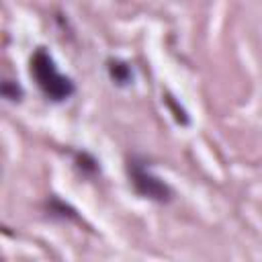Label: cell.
<instances>
[{
    "instance_id": "cell-1",
    "label": "cell",
    "mask_w": 262,
    "mask_h": 262,
    "mask_svg": "<svg viewBox=\"0 0 262 262\" xmlns=\"http://www.w3.org/2000/svg\"><path fill=\"white\" fill-rule=\"evenodd\" d=\"M29 66H31L29 70H31L33 80L37 82L39 90H41L49 100L61 102V100H68V98L74 94V90H76L74 82L57 70L53 57H51L43 47H37V49L33 51Z\"/></svg>"
},
{
    "instance_id": "cell-3",
    "label": "cell",
    "mask_w": 262,
    "mask_h": 262,
    "mask_svg": "<svg viewBox=\"0 0 262 262\" xmlns=\"http://www.w3.org/2000/svg\"><path fill=\"white\" fill-rule=\"evenodd\" d=\"M108 74H111V78H113L119 86H127V84L133 80L131 68H129L125 61H119V59H111V61H108Z\"/></svg>"
},
{
    "instance_id": "cell-4",
    "label": "cell",
    "mask_w": 262,
    "mask_h": 262,
    "mask_svg": "<svg viewBox=\"0 0 262 262\" xmlns=\"http://www.w3.org/2000/svg\"><path fill=\"white\" fill-rule=\"evenodd\" d=\"M2 96L6 98V100H20V96H23V88L16 84V82H12V80H4L2 82Z\"/></svg>"
},
{
    "instance_id": "cell-2",
    "label": "cell",
    "mask_w": 262,
    "mask_h": 262,
    "mask_svg": "<svg viewBox=\"0 0 262 262\" xmlns=\"http://www.w3.org/2000/svg\"><path fill=\"white\" fill-rule=\"evenodd\" d=\"M127 174H129L131 184H133L137 194H141L145 199H151L156 203H168L172 199L170 186L151 172V168L147 166L145 160L131 158L127 162Z\"/></svg>"
}]
</instances>
